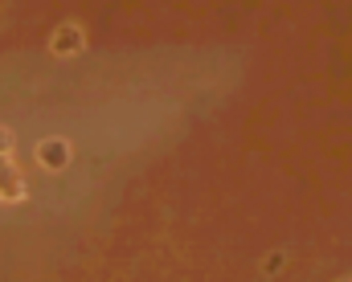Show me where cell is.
Segmentation results:
<instances>
[{"instance_id":"6da1fadb","label":"cell","mask_w":352,"mask_h":282,"mask_svg":"<svg viewBox=\"0 0 352 282\" xmlns=\"http://www.w3.org/2000/svg\"><path fill=\"white\" fill-rule=\"evenodd\" d=\"M41 164H54V168H62L66 164V143H41Z\"/></svg>"},{"instance_id":"3957f363","label":"cell","mask_w":352,"mask_h":282,"mask_svg":"<svg viewBox=\"0 0 352 282\" xmlns=\"http://www.w3.org/2000/svg\"><path fill=\"white\" fill-rule=\"evenodd\" d=\"M4 143H8V139H4V131H0V148H4Z\"/></svg>"},{"instance_id":"7a4b0ae2","label":"cell","mask_w":352,"mask_h":282,"mask_svg":"<svg viewBox=\"0 0 352 282\" xmlns=\"http://www.w3.org/2000/svg\"><path fill=\"white\" fill-rule=\"evenodd\" d=\"M70 45H82V33H74V29H62V33H58V41H54V49H58V54H66Z\"/></svg>"}]
</instances>
